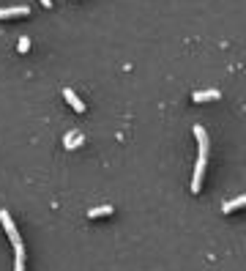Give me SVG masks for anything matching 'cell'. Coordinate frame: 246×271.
I'll use <instances>...</instances> for the list:
<instances>
[{
  "mask_svg": "<svg viewBox=\"0 0 246 271\" xmlns=\"http://www.w3.org/2000/svg\"><path fill=\"white\" fill-rule=\"evenodd\" d=\"M17 49H20V52H27V49H30V39H27V36H20V44H17Z\"/></svg>",
  "mask_w": 246,
  "mask_h": 271,
  "instance_id": "11",
  "label": "cell"
},
{
  "mask_svg": "<svg viewBox=\"0 0 246 271\" xmlns=\"http://www.w3.org/2000/svg\"><path fill=\"white\" fill-rule=\"evenodd\" d=\"M0 225H3V230H6V236H8V241H11L14 250L22 247V238H20V233H17V225H14V219H11L8 211H0Z\"/></svg>",
  "mask_w": 246,
  "mask_h": 271,
  "instance_id": "1",
  "label": "cell"
},
{
  "mask_svg": "<svg viewBox=\"0 0 246 271\" xmlns=\"http://www.w3.org/2000/svg\"><path fill=\"white\" fill-rule=\"evenodd\" d=\"M63 99H66V102H68L71 107H74L77 112H85V102H80V96H77V93H74L71 88H63Z\"/></svg>",
  "mask_w": 246,
  "mask_h": 271,
  "instance_id": "5",
  "label": "cell"
},
{
  "mask_svg": "<svg viewBox=\"0 0 246 271\" xmlns=\"http://www.w3.org/2000/svg\"><path fill=\"white\" fill-rule=\"evenodd\" d=\"M244 206H246V195H238V197H232V200H227L225 206H222V211H225V214H230V211L244 208Z\"/></svg>",
  "mask_w": 246,
  "mask_h": 271,
  "instance_id": "7",
  "label": "cell"
},
{
  "mask_svg": "<svg viewBox=\"0 0 246 271\" xmlns=\"http://www.w3.org/2000/svg\"><path fill=\"white\" fill-rule=\"evenodd\" d=\"M82 140H85V137H82V134L68 132L66 137H63V143H66V148H80V146H82Z\"/></svg>",
  "mask_w": 246,
  "mask_h": 271,
  "instance_id": "9",
  "label": "cell"
},
{
  "mask_svg": "<svg viewBox=\"0 0 246 271\" xmlns=\"http://www.w3.org/2000/svg\"><path fill=\"white\" fill-rule=\"evenodd\" d=\"M205 159L208 156H200L197 165H194V178H191V192L197 195L200 189H203V175H205Z\"/></svg>",
  "mask_w": 246,
  "mask_h": 271,
  "instance_id": "2",
  "label": "cell"
},
{
  "mask_svg": "<svg viewBox=\"0 0 246 271\" xmlns=\"http://www.w3.org/2000/svg\"><path fill=\"white\" fill-rule=\"evenodd\" d=\"M194 137H197V143H200V156H208V134H205V129L203 126H194Z\"/></svg>",
  "mask_w": 246,
  "mask_h": 271,
  "instance_id": "6",
  "label": "cell"
},
{
  "mask_svg": "<svg viewBox=\"0 0 246 271\" xmlns=\"http://www.w3.org/2000/svg\"><path fill=\"white\" fill-rule=\"evenodd\" d=\"M191 99H194L197 104H203V102H216V99H222V93H219L216 88H208V90H194Z\"/></svg>",
  "mask_w": 246,
  "mask_h": 271,
  "instance_id": "3",
  "label": "cell"
},
{
  "mask_svg": "<svg viewBox=\"0 0 246 271\" xmlns=\"http://www.w3.org/2000/svg\"><path fill=\"white\" fill-rule=\"evenodd\" d=\"M30 8L27 6H8V8H0V20H8V17H27Z\"/></svg>",
  "mask_w": 246,
  "mask_h": 271,
  "instance_id": "4",
  "label": "cell"
},
{
  "mask_svg": "<svg viewBox=\"0 0 246 271\" xmlns=\"http://www.w3.org/2000/svg\"><path fill=\"white\" fill-rule=\"evenodd\" d=\"M112 211H115L112 206H96V208L88 211V216H90V219H96V216H109Z\"/></svg>",
  "mask_w": 246,
  "mask_h": 271,
  "instance_id": "10",
  "label": "cell"
},
{
  "mask_svg": "<svg viewBox=\"0 0 246 271\" xmlns=\"http://www.w3.org/2000/svg\"><path fill=\"white\" fill-rule=\"evenodd\" d=\"M41 6H47V8H49V6H52V0H41Z\"/></svg>",
  "mask_w": 246,
  "mask_h": 271,
  "instance_id": "12",
  "label": "cell"
},
{
  "mask_svg": "<svg viewBox=\"0 0 246 271\" xmlns=\"http://www.w3.org/2000/svg\"><path fill=\"white\" fill-rule=\"evenodd\" d=\"M14 271H25V247L14 250Z\"/></svg>",
  "mask_w": 246,
  "mask_h": 271,
  "instance_id": "8",
  "label": "cell"
}]
</instances>
